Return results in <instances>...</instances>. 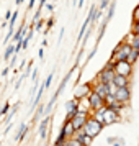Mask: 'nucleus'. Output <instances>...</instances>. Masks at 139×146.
<instances>
[{
	"instance_id": "4",
	"label": "nucleus",
	"mask_w": 139,
	"mask_h": 146,
	"mask_svg": "<svg viewBox=\"0 0 139 146\" xmlns=\"http://www.w3.org/2000/svg\"><path fill=\"white\" fill-rule=\"evenodd\" d=\"M87 118H88V113H84V112H77L75 115H74L72 118H70V123H72L74 130H75V133L80 131L82 128H84V125H85Z\"/></svg>"
},
{
	"instance_id": "24",
	"label": "nucleus",
	"mask_w": 139,
	"mask_h": 146,
	"mask_svg": "<svg viewBox=\"0 0 139 146\" xmlns=\"http://www.w3.org/2000/svg\"><path fill=\"white\" fill-rule=\"evenodd\" d=\"M132 21H134V23L139 21V5L134 8V12H132Z\"/></svg>"
},
{
	"instance_id": "7",
	"label": "nucleus",
	"mask_w": 139,
	"mask_h": 146,
	"mask_svg": "<svg viewBox=\"0 0 139 146\" xmlns=\"http://www.w3.org/2000/svg\"><path fill=\"white\" fill-rule=\"evenodd\" d=\"M129 97H131V92H129L128 87H119L116 90V94H115V100L119 102V104H123V105H126L129 102Z\"/></svg>"
},
{
	"instance_id": "33",
	"label": "nucleus",
	"mask_w": 139,
	"mask_h": 146,
	"mask_svg": "<svg viewBox=\"0 0 139 146\" xmlns=\"http://www.w3.org/2000/svg\"><path fill=\"white\" fill-rule=\"evenodd\" d=\"M20 3H23V0H16V5H20Z\"/></svg>"
},
{
	"instance_id": "11",
	"label": "nucleus",
	"mask_w": 139,
	"mask_h": 146,
	"mask_svg": "<svg viewBox=\"0 0 139 146\" xmlns=\"http://www.w3.org/2000/svg\"><path fill=\"white\" fill-rule=\"evenodd\" d=\"M92 92H95L98 97H101V99H105L106 95H108V87H106V84L97 82V84L93 86V90H92Z\"/></svg>"
},
{
	"instance_id": "23",
	"label": "nucleus",
	"mask_w": 139,
	"mask_h": 146,
	"mask_svg": "<svg viewBox=\"0 0 139 146\" xmlns=\"http://www.w3.org/2000/svg\"><path fill=\"white\" fill-rule=\"evenodd\" d=\"M131 46L134 48V49H139V35H134V38H132Z\"/></svg>"
},
{
	"instance_id": "29",
	"label": "nucleus",
	"mask_w": 139,
	"mask_h": 146,
	"mask_svg": "<svg viewBox=\"0 0 139 146\" xmlns=\"http://www.w3.org/2000/svg\"><path fill=\"white\" fill-rule=\"evenodd\" d=\"M46 8L49 10V12H53V10H54V5H53V3H47V5H46Z\"/></svg>"
},
{
	"instance_id": "30",
	"label": "nucleus",
	"mask_w": 139,
	"mask_h": 146,
	"mask_svg": "<svg viewBox=\"0 0 139 146\" xmlns=\"http://www.w3.org/2000/svg\"><path fill=\"white\" fill-rule=\"evenodd\" d=\"M34 3H36V0H30V5H28V7L33 8V7H34Z\"/></svg>"
},
{
	"instance_id": "27",
	"label": "nucleus",
	"mask_w": 139,
	"mask_h": 146,
	"mask_svg": "<svg viewBox=\"0 0 139 146\" xmlns=\"http://www.w3.org/2000/svg\"><path fill=\"white\" fill-rule=\"evenodd\" d=\"M8 108H10V105H8V104H7V105H5V107H3V108H2V110H0V115H5V113L8 112Z\"/></svg>"
},
{
	"instance_id": "28",
	"label": "nucleus",
	"mask_w": 139,
	"mask_h": 146,
	"mask_svg": "<svg viewBox=\"0 0 139 146\" xmlns=\"http://www.w3.org/2000/svg\"><path fill=\"white\" fill-rule=\"evenodd\" d=\"M54 27V20L51 18V20H47V28H53Z\"/></svg>"
},
{
	"instance_id": "31",
	"label": "nucleus",
	"mask_w": 139,
	"mask_h": 146,
	"mask_svg": "<svg viewBox=\"0 0 139 146\" xmlns=\"http://www.w3.org/2000/svg\"><path fill=\"white\" fill-rule=\"evenodd\" d=\"M10 17H12V12H10V10H8L7 13H5V18H7V20H8V18H10Z\"/></svg>"
},
{
	"instance_id": "12",
	"label": "nucleus",
	"mask_w": 139,
	"mask_h": 146,
	"mask_svg": "<svg viewBox=\"0 0 139 146\" xmlns=\"http://www.w3.org/2000/svg\"><path fill=\"white\" fill-rule=\"evenodd\" d=\"M61 131L66 135V138H72V135L75 133V130H74L70 120H66V121H64V125H62V130H61Z\"/></svg>"
},
{
	"instance_id": "14",
	"label": "nucleus",
	"mask_w": 139,
	"mask_h": 146,
	"mask_svg": "<svg viewBox=\"0 0 139 146\" xmlns=\"http://www.w3.org/2000/svg\"><path fill=\"white\" fill-rule=\"evenodd\" d=\"M111 82L118 87V89L119 87H128V77H123V76H115Z\"/></svg>"
},
{
	"instance_id": "17",
	"label": "nucleus",
	"mask_w": 139,
	"mask_h": 146,
	"mask_svg": "<svg viewBox=\"0 0 139 146\" xmlns=\"http://www.w3.org/2000/svg\"><path fill=\"white\" fill-rule=\"evenodd\" d=\"M23 35H25V25H21V27L16 30V33L13 35V41L21 43V41H23Z\"/></svg>"
},
{
	"instance_id": "21",
	"label": "nucleus",
	"mask_w": 139,
	"mask_h": 146,
	"mask_svg": "<svg viewBox=\"0 0 139 146\" xmlns=\"http://www.w3.org/2000/svg\"><path fill=\"white\" fill-rule=\"evenodd\" d=\"M106 87H108V95L115 97V94H116V90H118V87L115 86L113 82H108V84H106Z\"/></svg>"
},
{
	"instance_id": "18",
	"label": "nucleus",
	"mask_w": 139,
	"mask_h": 146,
	"mask_svg": "<svg viewBox=\"0 0 139 146\" xmlns=\"http://www.w3.org/2000/svg\"><path fill=\"white\" fill-rule=\"evenodd\" d=\"M26 131H28V126L23 123V125L20 126V130H18V135H16V141H21V139H23V136L26 135Z\"/></svg>"
},
{
	"instance_id": "15",
	"label": "nucleus",
	"mask_w": 139,
	"mask_h": 146,
	"mask_svg": "<svg viewBox=\"0 0 139 146\" xmlns=\"http://www.w3.org/2000/svg\"><path fill=\"white\" fill-rule=\"evenodd\" d=\"M77 133H79V135H77V139L82 143V146H90V145H92V139L93 138H90V136L84 135V133H82V130H80V131H77Z\"/></svg>"
},
{
	"instance_id": "10",
	"label": "nucleus",
	"mask_w": 139,
	"mask_h": 146,
	"mask_svg": "<svg viewBox=\"0 0 139 146\" xmlns=\"http://www.w3.org/2000/svg\"><path fill=\"white\" fill-rule=\"evenodd\" d=\"M88 94H90V86H88V84H84V86H80V87L75 89L74 95H75L77 100H84L85 97H88Z\"/></svg>"
},
{
	"instance_id": "22",
	"label": "nucleus",
	"mask_w": 139,
	"mask_h": 146,
	"mask_svg": "<svg viewBox=\"0 0 139 146\" xmlns=\"http://www.w3.org/2000/svg\"><path fill=\"white\" fill-rule=\"evenodd\" d=\"M64 146H82V143H80L77 138H69L66 143H64Z\"/></svg>"
},
{
	"instance_id": "6",
	"label": "nucleus",
	"mask_w": 139,
	"mask_h": 146,
	"mask_svg": "<svg viewBox=\"0 0 139 146\" xmlns=\"http://www.w3.org/2000/svg\"><path fill=\"white\" fill-rule=\"evenodd\" d=\"M87 102H88V107L92 108V110H100L101 107H105V102H103V99L101 97H98L95 92H90L88 94V97H87Z\"/></svg>"
},
{
	"instance_id": "20",
	"label": "nucleus",
	"mask_w": 139,
	"mask_h": 146,
	"mask_svg": "<svg viewBox=\"0 0 139 146\" xmlns=\"http://www.w3.org/2000/svg\"><path fill=\"white\" fill-rule=\"evenodd\" d=\"M66 135H64V133L61 131L59 133V136H57V138H56V143H54V146H64V141H66Z\"/></svg>"
},
{
	"instance_id": "2",
	"label": "nucleus",
	"mask_w": 139,
	"mask_h": 146,
	"mask_svg": "<svg viewBox=\"0 0 139 146\" xmlns=\"http://www.w3.org/2000/svg\"><path fill=\"white\" fill-rule=\"evenodd\" d=\"M101 128H103V125L98 123L93 117H90V118H87L85 125H84V128H82V133L87 135V136H90V138H95L97 135H100Z\"/></svg>"
},
{
	"instance_id": "16",
	"label": "nucleus",
	"mask_w": 139,
	"mask_h": 146,
	"mask_svg": "<svg viewBox=\"0 0 139 146\" xmlns=\"http://www.w3.org/2000/svg\"><path fill=\"white\" fill-rule=\"evenodd\" d=\"M139 58V49H134V48H132L131 49V53H129V56H128V58H126V62H129V64H134V62H136V59H138Z\"/></svg>"
},
{
	"instance_id": "19",
	"label": "nucleus",
	"mask_w": 139,
	"mask_h": 146,
	"mask_svg": "<svg viewBox=\"0 0 139 146\" xmlns=\"http://www.w3.org/2000/svg\"><path fill=\"white\" fill-rule=\"evenodd\" d=\"M10 56H15V46H13V44L7 46V51H5V54H3V59L8 61V59H10Z\"/></svg>"
},
{
	"instance_id": "1",
	"label": "nucleus",
	"mask_w": 139,
	"mask_h": 146,
	"mask_svg": "<svg viewBox=\"0 0 139 146\" xmlns=\"http://www.w3.org/2000/svg\"><path fill=\"white\" fill-rule=\"evenodd\" d=\"M93 118L98 123H101V125H113V123H116L119 120V113L111 110V108H108V107H101L100 110H97Z\"/></svg>"
},
{
	"instance_id": "32",
	"label": "nucleus",
	"mask_w": 139,
	"mask_h": 146,
	"mask_svg": "<svg viewBox=\"0 0 139 146\" xmlns=\"http://www.w3.org/2000/svg\"><path fill=\"white\" fill-rule=\"evenodd\" d=\"M84 2H85V0H79V5H77V7H79V8H82V5H84Z\"/></svg>"
},
{
	"instance_id": "5",
	"label": "nucleus",
	"mask_w": 139,
	"mask_h": 146,
	"mask_svg": "<svg viewBox=\"0 0 139 146\" xmlns=\"http://www.w3.org/2000/svg\"><path fill=\"white\" fill-rule=\"evenodd\" d=\"M113 71L116 76H123V77H128L131 74V64L126 62V61H119V62H115L113 66Z\"/></svg>"
},
{
	"instance_id": "25",
	"label": "nucleus",
	"mask_w": 139,
	"mask_h": 146,
	"mask_svg": "<svg viewBox=\"0 0 139 146\" xmlns=\"http://www.w3.org/2000/svg\"><path fill=\"white\" fill-rule=\"evenodd\" d=\"M51 82H53V72L47 76V79H46V82H44V89H47V87L51 86Z\"/></svg>"
},
{
	"instance_id": "3",
	"label": "nucleus",
	"mask_w": 139,
	"mask_h": 146,
	"mask_svg": "<svg viewBox=\"0 0 139 146\" xmlns=\"http://www.w3.org/2000/svg\"><path fill=\"white\" fill-rule=\"evenodd\" d=\"M132 46H129L128 43H121L116 49H115V53H113V61H116V62H119V61H126V58L129 56V53H131Z\"/></svg>"
},
{
	"instance_id": "13",
	"label": "nucleus",
	"mask_w": 139,
	"mask_h": 146,
	"mask_svg": "<svg viewBox=\"0 0 139 146\" xmlns=\"http://www.w3.org/2000/svg\"><path fill=\"white\" fill-rule=\"evenodd\" d=\"M49 121H51V118L49 117H46V118L41 121V125H40V136L43 139L46 138V133H47V126H49Z\"/></svg>"
},
{
	"instance_id": "34",
	"label": "nucleus",
	"mask_w": 139,
	"mask_h": 146,
	"mask_svg": "<svg viewBox=\"0 0 139 146\" xmlns=\"http://www.w3.org/2000/svg\"><path fill=\"white\" fill-rule=\"evenodd\" d=\"M74 5H77V0H74Z\"/></svg>"
},
{
	"instance_id": "9",
	"label": "nucleus",
	"mask_w": 139,
	"mask_h": 146,
	"mask_svg": "<svg viewBox=\"0 0 139 146\" xmlns=\"http://www.w3.org/2000/svg\"><path fill=\"white\" fill-rule=\"evenodd\" d=\"M66 108H67L66 120H70L75 113L79 112V102H77V100H69V102L66 104Z\"/></svg>"
},
{
	"instance_id": "26",
	"label": "nucleus",
	"mask_w": 139,
	"mask_h": 146,
	"mask_svg": "<svg viewBox=\"0 0 139 146\" xmlns=\"http://www.w3.org/2000/svg\"><path fill=\"white\" fill-rule=\"evenodd\" d=\"M132 35H139V21L132 25Z\"/></svg>"
},
{
	"instance_id": "8",
	"label": "nucleus",
	"mask_w": 139,
	"mask_h": 146,
	"mask_svg": "<svg viewBox=\"0 0 139 146\" xmlns=\"http://www.w3.org/2000/svg\"><path fill=\"white\" fill-rule=\"evenodd\" d=\"M116 74H115V71H113V67H105L101 72H100L98 76V82H101V84H108V82H111L113 77H115Z\"/></svg>"
}]
</instances>
